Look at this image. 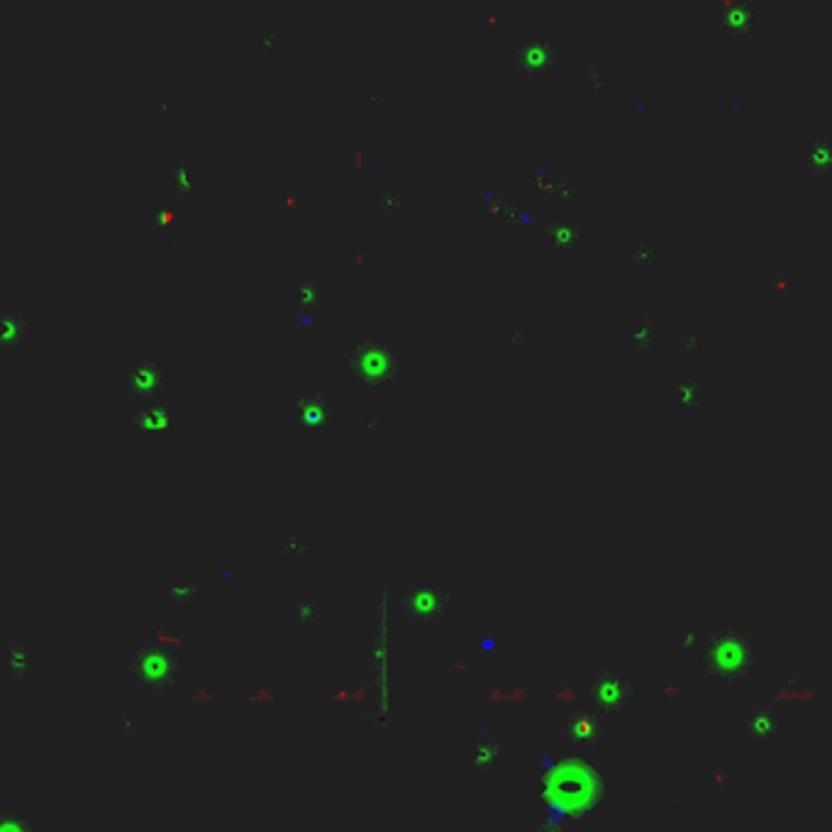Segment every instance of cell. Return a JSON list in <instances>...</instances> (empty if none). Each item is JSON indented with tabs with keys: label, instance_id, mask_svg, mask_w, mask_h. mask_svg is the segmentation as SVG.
<instances>
[{
	"label": "cell",
	"instance_id": "6da1fadb",
	"mask_svg": "<svg viewBox=\"0 0 832 832\" xmlns=\"http://www.w3.org/2000/svg\"><path fill=\"white\" fill-rule=\"evenodd\" d=\"M347 374L359 386L381 388L398 376V352L391 342L369 337L352 349L347 359Z\"/></svg>",
	"mask_w": 832,
	"mask_h": 832
},
{
	"label": "cell",
	"instance_id": "3957f363",
	"mask_svg": "<svg viewBox=\"0 0 832 832\" xmlns=\"http://www.w3.org/2000/svg\"><path fill=\"white\" fill-rule=\"evenodd\" d=\"M164 384V369L157 362H137L127 366L125 386L132 396H149Z\"/></svg>",
	"mask_w": 832,
	"mask_h": 832
},
{
	"label": "cell",
	"instance_id": "5b68a950",
	"mask_svg": "<svg viewBox=\"0 0 832 832\" xmlns=\"http://www.w3.org/2000/svg\"><path fill=\"white\" fill-rule=\"evenodd\" d=\"M27 330V315L22 310H5L3 315V345L5 352L13 354Z\"/></svg>",
	"mask_w": 832,
	"mask_h": 832
},
{
	"label": "cell",
	"instance_id": "7a4b0ae2",
	"mask_svg": "<svg viewBox=\"0 0 832 832\" xmlns=\"http://www.w3.org/2000/svg\"><path fill=\"white\" fill-rule=\"evenodd\" d=\"M291 413L308 430H325L332 420V403L318 388H303L291 398Z\"/></svg>",
	"mask_w": 832,
	"mask_h": 832
},
{
	"label": "cell",
	"instance_id": "277c9868",
	"mask_svg": "<svg viewBox=\"0 0 832 832\" xmlns=\"http://www.w3.org/2000/svg\"><path fill=\"white\" fill-rule=\"evenodd\" d=\"M171 420H174V413L169 408L162 403H152L140 415H135V427L140 432H164L171 427Z\"/></svg>",
	"mask_w": 832,
	"mask_h": 832
}]
</instances>
